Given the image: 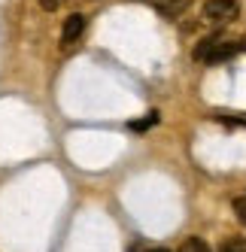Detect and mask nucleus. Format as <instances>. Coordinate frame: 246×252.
Instances as JSON below:
<instances>
[{
	"mask_svg": "<svg viewBox=\"0 0 246 252\" xmlns=\"http://www.w3.org/2000/svg\"><path fill=\"white\" fill-rule=\"evenodd\" d=\"M152 3L158 6V12H164V15H177V12L185 6V0H152Z\"/></svg>",
	"mask_w": 246,
	"mask_h": 252,
	"instance_id": "4",
	"label": "nucleus"
},
{
	"mask_svg": "<svg viewBox=\"0 0 246 252\" xmlns=\"http://www.w3.org/2000/svg\"><path fill=\"white\" fill-rule=\"evenodd\" d=\"M237 12H240V6L234 0H207L204 9H201V19L210 25H225V22L237 19Z\"/></svg>",
	"mask_w": 246,
	"mask_h": 252,
	"instance_id": "2",
	"label": "nucleus"
},
{
	"mask_svg": "<svg viewBox=\"0 0 246 252\" xmlns=\"http://www.w3.org/2000/svg\"><path fill=\"white\" fill-rule=\"evenodd\" d=\"M152 125H158V113H146V119L131 122V131H146V128H152Z\"/></svg>",
	"mask_w": 246,
	"mask_h": 252,
	"instance_id": "6",
	"label": "nucleus"
},
{
	"mask_svg": "<svg viewBox=\"0 0 246 252\" xmlns=\"http://www.w3.org/2000/svg\"><path fill=\"white\" fill-rule=\"evenodd\" d=\"M219 252H246V237H231V240H225Z\"/></svg>",
	"mask_w": 246,
	"mask_h": 252,
	"instance_id": "7",
	"label": "nucleus"
},
{
	"mask_svg": "<svg viewBox=\"0 0 246 252\" xmlns=\"http://www.w3.org/2000/svg\"><path fill=\"white\" fill-rule=\"evenodd\" d=\"M234 213H237V219L246 225V194L243 197H237V201H234Z\"/></svg>",
	"mask_w": 246,
	"mask_h": 252,
	"instance_id": "8",
	"label": "nucleus"
},
{
	"mask_svg": "<svg viewBox=\"0 0 246 252\" xmlns=\"http://www.w3.org/2000/svg\"><path fill=\"white\" fill-rule=\"evenodd\" d=\"M131 252H137V249H131Z\"/></svg>",
	"mask_w": 246,
	"mask_h": 252,
	"instance_id": "9",
	"label": "nucleus"
},
{
	"mask_svg": "<svg viewBox=\"0 0 246 252\" xmlns=\"http://www.w3.org/2000/svg\"><path fill=\"white\" fill-rule=\"evenodd\" d=\"M85 25H89V19H85L82 12H70L67 19H64V25H61V43L64 46H73L85 33Z\"/></svg>",
	"mask_w": 246,
	"mask_h": 252,
	"instance_id": "3",
	"label": "nucleus"
},
{
	"mask_svg": "<svg viewBox=\"0 0 246 252\" xmlns=\"http://www.w3.org/2000/svg\"><path fill=\"white\" fill-rule=\"evenodd\" d=\"M234 52H237V43L222 40V37H210V40H204L201 46H195V61L219 64V61H225V58H231Z\"/></svg>",
	"mask_w": 246,
	"mask_h": 252,
	"instance_id": "1",
	"label": "nucleus"
},
{
	"mask_svg": "<svg viewBox=\"0 0 246 252\" xmlns=\"http://www.w3.org/2000/svg\"><path fill=\"white\" fill-rule=\"evenodd\" d=\"M180 252H210V246L201 237H185L183 246H180Z\"/></svg>",
	"mask_w": 246,
	"mask_h": 252,
	"instance_id": "5",
	"label": "nucleus"
}]
</instances>
